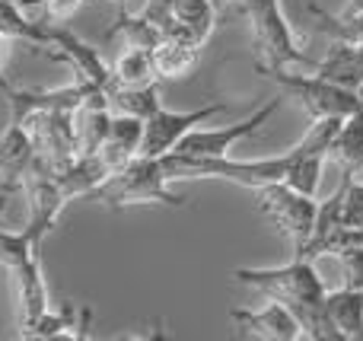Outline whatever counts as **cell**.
<instances>
[{
	"label": "cell",
	"mask_w": 363,
	"mask_h": 341,
	"mask_svg": "<svg viewBox=\"0 0 363 341\" xmlns=\"http://www.w3.org/2000/svg\"><path fill=\"white\" fill-rule=\"evenodd\" d=\"M309 13L315 19V29L325 32L332 42H354L363 45V10H351V13H328L322 6L309 4Z\"/></svg>",
	"instance_id": "obj_19"
},
{
	"label": "cell",
	"mask_w": 363,
	"mask_h": 341,
	"mask_svg": "<svg viewBox=\"0 0 363 341\" xmlns=\"http://www.w3.org/2000/svg\"><path fill=\"white\" fill-rule=\"evenodd\" d=\"M328 160H335L345 176H360L363 172V108L341 118L338 131L328 144Z\"/></svg>",
	"instance_id": "obj_15"
},
{
	"label": "cell",
	"mask_w": 363,
	"mask_h": 341,
	"mask_svg": "<svg viewBox=\"0 0 363 341\" xmlns=\"http://www.w3.org/2000/svg\"><path fill=\"white\" fill-rule=\"evenodd\" d=\"M325 313L341 341H363V287H345L325 294Z\"/></svg>",
	"instance_id": "obj_14"
},
{
	"label": "cell",
	"mask_w": 363,
	"mask_h": 341,
	"mask_svg": "<svg viewBox=\"0 0 363 341\" xmlns=\"http://www.w3.org/2000/svg\"><path fill=\"white\" fill-rule=\"evenodd\" d=\"M281 102H284V96H277V99H271L268 106L255 108L249 118L236 121V125H226V128H201L198 125V128H191V131L176 144V153H185V157H230L233 147H236L239 140L252 138V134L281 108Z\"/></svg>",
	"instance_id": "obj_6"
},
{
	"label": "cell",
	"mask_w": 363,
	"mask_h": 341,
	"mask_svg": "<svg viewBox=\"0 0 363 341\" xmlns=\"http://www.w3.org/2000/svg\"><path fill=\"white\" fill-rule=\"evenodd\" d=\"M118 4V10H128V0H115Z\"/></svg>",
	"instance_id": "obj_26"
},
{
	"label": "cell",
	"mask_w": 363,
	"mask_h": 341,
	"mask_svg": "<svg viewBox=\"0 0 363 341\" xmlns=\"http://www.w3.org/2000/svg\"><path fill=\"white\" fill-rule=\"evenodd\" d=\"M351 10H363V0H351Z\"/></svg>",
	"instance_id": "obj_25"
},
{
	"label": "cell",
	"mask_w": 363,
	"mask_h": 341,
	"mask_svg": "<svg viewBox=\"0 0 363 341\" xmlns=\"http://www.w3.org/2000/svg\"><path fill=\"white\" fill-rule=\"evenodd\" d=\"M341 223L345 227H363V182L345 176L341 182Z\"/></svg>",
	"instance_id": "obj_21"
},
{
	"label": "cell",
	"mask_w": 363,
	"mask_h": 341,
	"mask_svg": "<svg viewBox=\"0 0 363 341\" xmlns=\"http://www.w3.org/2000/svg\"><path fill=\"white\" fill-rule=\"evenodd\" d=\"M6 80V74H4V70H0V83H4Z\"/></svg>",
	"instance_id": "obj_28"
},
{
	"label": "cell",
	"mask_w": 363,
	"mask_h": 341,
	"mask_svg": "<svg viewBox=\"0 0 363 341\" xmlns=\"http://www.w3.org/2000/svg\"><path fill=\"white\" fill-rule=\"evenodd\" d=\"M258 74L264 80H274L290 99H296L303 108H306L309 118H347V115L360 112L363 99L360 93L347 86H338V83L325 80V77L313 74V77H303V74H290L287 67H258Z\"/></svg>",
	"instance_id": "obj_4"
},
{
	"label": "cell",
	"mask_w": 363,
	"mask_h": 341,
	"mask_svg": "<svg viewBox=\"0 0 363 341\" xmlns=\"http://www.w3.org/2000/svg\"><path fill=\"white\" fill-rule=\"evenodd\" d=\"M230 319L239 332L262 341H300L303 329L294 319V313L281 303V300H271L258 310H230Z\"/></svg>",
	"instance_id": "obj_9"
},
{
	"label": "cell",
	"mask_w": 363,
	"mask_h": 341,
	"mask_svg": "<svg viewBox=\"0 0 363 341\" xmlns=\"http://www.w3.org/2000/svg\"><path fill=\"white\" fill-rule=\"evenodd\" d=\"M150 57H153V67H157L160 83H169V80H182V77H188L194 67H198L201 48L198 45H188V42H179V38L163 35L150 48Z\"/></svg>",
	"instance_id": "obj_16"
},
{
	"label": "cell",
	"mask_w": 363,
	"mask_h": 341,
	"mask_svg": "<svg viewBox=\"0 0 363 341\" xmlns=\"http://www.w3.org/2000/svg\"><path fill=\"white\" fill-rule=\"evenodd\" d=\"M226 102H211L204 108L194 112H172V108L160 106L150 118H144V140H140V157H166L169 150H176V144L185 138L191 128L211 121L213 115L226 112Z\"/></svg>",
	"instance_id": "obj_7"
},
{
	"label": "cell",
	"mask_w": 363,
	"mask_h": 341,
	"mask_svg": "<svg viewBox=\"0 0 363 341\" xmlns=\"http://www.w3.org/2000/svg\"><path fill=\"white\" fill-rule=\"evenodd\" d=\"M51 26V45H48V55L55 61H64L70 70L77 74V80H86V83H99L102 89L108 93L112 86V67L99 57V51L89 48L83 38H77L70 29H64L61 23H48Z\"/></svg>",
	"instance_id": "obj_8"
},
{
	"label": "cell",
	"mask_w": 363,
	"mask_h": 341,
	"mask_svg": "<svg viewBox=\"0 0 363 341\" xmlns=\"http://www.w3.org/2000/svg\"><path fill=\"white\" fill-rule=\"evenodd\" d=\"M233 281L245 287H255L264 297L281 300L294 319L300 323L303 338L313 341H341L338 329L332 325L325 313V284H322L315 262L309 259H290L287 265L277 268H236Z\"/></svg>",
	"instance_id": "obj_1"
},
{
	"label": "cell",
	"mask_w": 363,
	"mask_h": 341,
	"mask_svg": "<svg viewBox=\"0 0 363 341\" xmlns=\"http://www.w3.org/2000/svg\"><path fill=\"white\" fill-rule=\"evenodd\" d=\"M150 83H160L157 67H153V57H150V48H125L118 57H115L112 86L138 89V86H150Z\"/></svg>",
	"instance_id": "obj_17"
},
{
	"label": "cell",
	"mask_w": 363,
	"mask_h": 341,
	"mask_svg": "<svg viewBox=\"0 0 363 341\" xmlns=\"http://www.w3.org/2000/svg\"><path fill=\"white\" fill-rule=\"evenodd\" d=\"M242 16L252 26L258 51V67H290V64H306L313 67L315 57L303 51L284 16V0H236Z\"/></svg>",
	"instance_id": "obj_3"
},
{
	"label": "cell",
	"mask_w": 363,
	"mask_h": 341,
	"mask_svg": "<svg viewBox=\"0 0 363 341\" xmlns=\"http://www.w3.org/2000/svg\"><path fill=\"white\" fill-rule=\"evenodd\" d=\"M86 0H38L42 10V23H67Z\"/></svg>",
	"instance_id": "obj_23"
},
{
	"label": "cell",
	"mask_w": 363,
	"mask_h": 341,
	"mask_svg": "<svg viewBox=\"0 0 363 341\" xmlns=\"http://www.w3.org/2000/svg\"><path fill=\"white\" fill-rule=\"evenodd\" d=\"M0 214H4V195H0Z\"/></svg>",
	"instance_id": "obj_27"
},
{
	"label": "cell",
	"mask_w": 363,
	"mask_h": 341,
	"mask_svg": "<svg viewBox=\"0 0 363 341\" xmlns=\"http://www.w3.org/2000/svg\"><path fill=\"white\" fill-rule=\"evenodd\" d=\"M89 323H93V310L83 306H57V310H45L35 323L23 325L19 338H32V341H51V338H89Z\"/></svg>",
	"instance_id": "obj_11"
},
{
	"label": "cell",
	"mask_w": 363,
	"mask_h": 341,
	"mask_svg": "<svg viewBox=\"0 0 363 341\" xmlns=\"http://www.w3.org/2000/svg\"><path fill=\"white\" fill-rule=\"evenodd\" d=\"M255 201L258 211L290 240L294 255L300 252L315 227V211H319L315 195H303V191L290 189L287 182H268L262 189H255Z\"/></svg>",
	"instance_id": "obj_5"
},
{
	"label": "cell",
	"mask_w": 363,
	"mask_h": 341,
	"mask_svg": "<svg viewBox=\"0 0 363 341\" xmlns=\"http://www.w3.org/2000/svg\"><path fill=\"white\" fill-rule=\"evenodd\" d=\"M32 163H35V147H32L29 131L10 118L6 131L0 134V176L6 179V189L23 182Z\"/></svg>",
	"instance_id": "obj_13"
},
{
	"label": "cell",
	"mask_w": 363,
	"mask_h": 341,
	"mask_svg": "<svg viewBox=\"0 0 363 341\" xmlns=\"http://www.w3.org/2000/svg\"><path fill=\"white\" fill-rule=\"evenodd\" d=\"M106 38H118L125 48H153V45L163 38V29H160L153 19H147L144 13L128 16V10H118V19H115V26L106 32Z\"/></svg>",
	"instance_id": "obj_18"
},
{
	"label": "cell",
	"mask_w": 363,
	"mask_h": 341,
	"mask_svg": "<svg viewBox=\"0 0 363 341\" xmlns=\"http://www.w3.org/2000/svg\"><path fill=\"white\" fill-rule=\"evenodd\" d=\"M211 4H213V10L220 13V10H223V6H226V4H233V0H211Z\"/></svg>",
	"instance_id": "obj_24"
},
{
	"label": "cell",
	"mask_w": 363,
	"mask_h": 341,
	"mask_svg": "<svg viewBox=\"0 0 363 341\" xmlns=\"http://www.w3.org/2000/svg\"><path fill=\"white\" fill-rule=\"evenodd\" d=\"M89 201L102 204L108 211H125L134 204H166V208H185V198L169 189L163 160L160 157H134L121 169L106 176L93 191Z\"/></svg>",
	"instance_id": "obj_2"
},
{
	"label": "cell",
	"mask_w": 363,
	"mask_h": 341,
	"mask_svg": "<svg viewBox=\"0 0 363 341\" xmlns=\"http://www.w3.org/2000/svg\"><path fill=\"white\" fill-rule=\"evenodd\" d=\"M213 26H217V10H213L211 0H169L160 29L169 38L204 48Z\"/></svg>",
	"instance_id": "obj_10"
},
{
	"label": "cell",
	"mask_w": 363,
	"mask_h": 341,
	"mask_svg": "<svg viewBox=\"0 0 363 341\" xmlns=\"http://www.w3.org/2000/svg\"><path fill=\"white\" fill-rule=\"evenodd\" d=\"M341 262V272H345V287H363V246L345 249V252H335Z\"/></svg>",
	"instance_id": "obj_22"
},
{
	"label": "cell",
	"mask_w": 363,
	"mask_h": 341,
	"mask_svg": "<svg viewBox=\"0 0 363 341\" xmlns=\"http://www.w3.org/2000/svg\"><path fill=\"white\" fill-rule=\"evenodd\" d=\"M313 67H315V74L325 77V80L360 93V86H363V45L332 42L325 51V57L315 61Z\"/></svg>",
	"instance_id": "obj_12"
},
{
	"label": "cell",
	"mask_w": 363,
	"mask_h": 341,
	"mask_svg": "<svg viewBox=\"0 0 363 341\" xmlns=\"http://www.w3.org/2000/svg\"><path fill=\"white\" fill-rule=\"evenodd\" d=\"M108 106L112 112L121 115H134V118H150L163 99H160V83L150 86H138V89H125V86H112L108 89Z\"/></svg>",
	"instance_id": "obj_20"
}]
</instances>
